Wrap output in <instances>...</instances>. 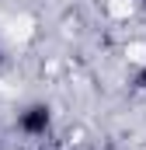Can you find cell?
I'll list each match as a JSON object with an SVG mask.
<instances>
[{
  "instance_id": "2",
  "label": "cell",
  "mask_w": 146,
  "mask_h": 150,
  "mask_svg": "<svg viewBox=\"0 0 146 150\" xmlns=\"http://www.w3.org/2000/svg\"><path fill=\"white\" fill-rule=\"evenodd\" d=\"M136 84H139V87H146V63H143V70H139V77H136Z\"/></svg>"
},
{
  "instance_id": "4",
  "label": "cell",
  "mask_w": 146,
  "mask_h": 150,
  "mask_svg": "<svg viewBox=\"0 0 146 150\" xmlns=\"http://www.w3.org/2000/svg\"><path fill=\"white\" fill-rule=\"evenodd\" d=\"M143 4H146V0H143Z\"/></svg>"
},
{
  "instance_id": "1",
  "label": "cell",
  "mask_w": 146,
  "mask_h": 150,
  "mask_svg": "<svg viewBox=\"0 0 146 150\" xmlns=\"http://www.w3.org/2000/svg\"><path fill=\"white\" fill-rule=\"evenodd\" d=\"M49 126H52V108H49L45 101H35V105H28V108L18 112V133H25L28 140L45 136Z\"/></svg>"
},
{
  "instance_id": "3",
  "label": "cell",
  "mask_w": 146,
  "mask_h": 150,
  "mask_svg": "<svg viewBox=\"0 0 146 150\" xmlns=\"http://www.w3.org/2000/svg\"><path fill=\"white\" fill-rule=\"evenodd\" d=\"M0 63H4V49H0Z\"/></svg>"
}]
</instances>
